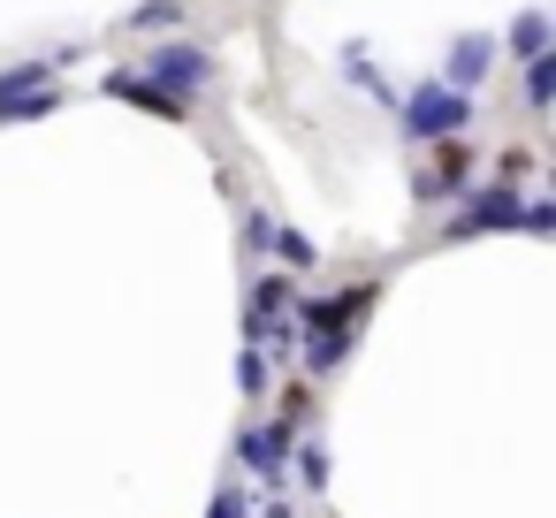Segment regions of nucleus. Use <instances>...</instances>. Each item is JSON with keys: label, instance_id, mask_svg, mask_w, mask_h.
Wrapping results in <instances>:
<instances>
[{"label": "nucleus", "instance_id": "9d476101", "mask_svg": "<svg viewBox=\"0 0 556 518\" xmlns=\"http://www.w3.org/2000/svg\"><path fill=\"white\" fill-rule=\"evenodd\" d=\"M267 381H275L267 351H260V343H244V358H237V389H244V396H267Z\"/></svg>", "mask_w": 556, "mask_h": 518}, {"label": "nucleus", "instance_id": "7ed1b4c3", "mask_svg": "<svg viewBox=\"0 0 556 518\" xmlns=\"http://www.w3.org/2000/svg\"><path fill=\"white\" fill-rule=\"evenodd\" d=\"M381 305V290L374 282H351V290H328V298H305V305H290L298 313V328H305V343L313 336H358V320Z\"/></svg>", "mask_w": 556, "mask_h": 518}, {"label": "nucleus", "instance_id": "6e6552de", "mask_svg": "<svg viewBox=\"0 0 556 518\" xmlns=\"http://www.w3.org/2000/svg\"><path fill=\"white\" fill-rule=\"evenodd\" d=\"M267 252H275L282 267H313V260H320V244H313L305 229H275V237H267Z\"/></svg>", "mask_w": 556, "mask_h": 518}, {"label": "nucleus", "instance_id": "f8f14e48", "mask_svg": "<svg viewBox=\"0 0 556 518\" xmlns=\"http://www.w3.org/2000/svg\"><path fill=\"white\" fill-rule=\"evenodd\" d=\"M168 24H184L176 0H146V9H130V31H168Z\"/></svg>", "mask_w": 556, "mask_h": 518}, {"label": "nucleus", "instance_id": "f03ea898", "mask_svg": "<svg viewBox=\"0 0 556 518\" xmlns=\"http://www.w3.org/2000/svg\"><path fill=\"white\" fill-rule=\"evenodd\" d=\"M396 115H404V138H412V146H450V138L472 123V100H465V92H450L442 77H427L419 92H404V100H396Z\"/></svg>", "mask_w": 556, "mask_h": 518}, {"label": "nucleus", "instance_id": "f257e3e1", "mask_svg": "<svg viewBox=\"0 0 556 518\" xmlns=\"http://www.w3.org/2000/svg\"><path fill=\"white\" fill-rule=\"evenodd\" d=\"M130 77H138V85H153L161 100H176V108L191 115V100H206L222 70H214V54H206V47L176 39V47H153V54H146V62L130 70Z\"/></svg>", "mask_w": 556, "mask_h": 518}, {"label": "nucleus", "instance_id": "1a4fd4ad", "mask_svg": "<svg viewBox=\"0 0 556 518\" xmlns=\"http://www.w3.org/2000/svg\"><path fill=\"white\" fill-rule=\"evenodd\" d=\"M548 85H556V54H533L526 62V108L533 115H548Z\"/></svg>", "mask_w": 556, "mask_h": 518}, {"label": "nucleus", "instance_id": "ddd939ff", "mask_svg": "<svg viewBox=\"0 0 556 518\" xmlns=\"http://www.w3.org/2000/svg\"><path fill=\"white\" fill-rule=\"evenodd\" d=\"M298 472H305V488L320 495V488H328V450H320V442H298Z\"/></svg>", "mask_w": 556, "mask_h": 518}, {"label": "nucleus", "instance_id": "39448f33", "mask_svg": "<svg viewBox=\"0 0 556 518\" xmlns=\"http://www.w3.org/2000/svg\"><path fill=\"white\" fill-rule=\"evenodd\" d=\"M488 70H495V39H488V31H465V39L450 47V70H442V85L472 100V85H480Z\"/></svg>", "mask_w": 556, "mask_h": 518}, {"label": "nucleus", "instance_id": "4468645a", "mask_svg": "<svg viewBox=\"0 0 556 518\" xmlns=\"http://www.w3.org/2000/svg\"><path fill=\"white\" fill-rule=\"evenodd\" d=\"M267 237H275V222H267V214H244V252H252V260L267 252Z\"/></svg>", "mask_w": 556, "mask_h": 518}, {"label": "nucleus", "instance_id": "20e7f679", "mask_svg": "<svg viewBox=\"0 0 556 518\" xmlns=\"http://www.w3.org/2000/svg\"><path fill=\"white\" fill-rule=\"evenodd\" d=\"M518 206H526V199H518V184L472 191V206H465V214H457L442 237H450V244H465V237H480V229H518Z\"/></svg>", "mask_w": 556, "mask_h": 518}, {"label": "nucleus", "instance_id": "9b49d317", "mask_svg": "<svg viewBox=\"0 0 556 518\" xmlns=\"http://www.w3.org/2000/svg\"><path fill=\"white\" fill-rule=\"evenodd\" d=\"M206 518H252V488H244V480H222V488H214V510H206Z\"/></svg>", "mask_w": 556, "mask_h": 518}, {"label": "nucleus", "instance_id": "423d86ee", "mask_svg": "<svg viewBox=\"0 0 556 518\" xmlns=\"http://www.w3.org/2000/svg\"><path fill=\"white\" fill-rule=\"evenodd\" d=\"M70 54H39V62H16V70H0V108L9 100H24V92H47V77L62 70Z\"/></svg>", "mask_w": 556, "mask_h": 518}, {"label": "nucleus", "instance_id": "0eeeda50", "mask_svg": "<svg viewBox=\"0 0 556 518\" xmlns=\"http://www.w3.org/2000/svg\"><path fill=\"white\" fill-rule=\"evenodd\" d=\"M510 54H518V62H533V54H548V16H541V9H526V16L510 24Z\"/></svg>", "mask_w": 556, "mask_h": 518}]
</instances>
